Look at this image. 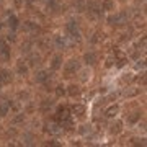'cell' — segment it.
Masks as SVG:
<instances>
[{
    "mask_svg": "<svg viewBox=\"0 0 147 147\" xmlns=\"http://www.w3.org/2000/svg\"><path fill=\"white\" fill-rule=\"evenodd\" d=\"M67 93L70 95V96H74V98L79 96L80 95V87H77V85H70V87L67 88Z\"/></svg>",
    "mask_w": 147,
    "mask_h": 147,
    "instance_id": "cell-9",
    "label": "cell"
},
{
    "mask_svg": "<svg viewBox=\"0 0 147 147\" xmlns=\"http://www.w3.org/2000/svg\"><path fill=\"white\" fill-rule=\"evenodd\" d=\"M25 26H26V30H30V31H38V30H39L38 25H36V23H33V21H26V25H25Z\"/></svg>",
    "mask_w": 147,
    "mask_h": 147,
    "instance_id": "cell-19",
    "label": "cell"
},
{
    "mask_svg": "<svg viewBox=\"0 0 147 147\" xmlns=\"http://www.w3.org/2000/svg\"><path fill=\"white\" fill-rule=\"evenodd\" d=\"M84 59H85V62H87V64H90V65H92V64L96 62V54H93V53H87Z\"/></svg>",
    "mask_w": 147,
    "mask_h": 147,
    "instance_id": "cell-14",
    "label": "cell"
},
{
    "mask_svg": "<svg viewBox=\"0 0 147 147\" xmlns=\"http://www.w3.org/2000/svg\"><path fill=\"white\" fill-rule=\"evenodd\" d=\"M7 23H8V26H10L11 30H16V28H18V18H16L15 15H10V16H8Z\"/></svg>",
    "mask_w": 147,
    "mask_h": 147,
    "instance_id": "cell-10",
    "label": "cell"
},
{
    "mask_svg": "<svg viewBox=\"0 0 147 147\" xmlns=\"http://www.w3.org/2000/svg\"><path fill=\"white\" fill-rule=\"evenodd\" d=\"M139 118H141V113H134L132 116H129V119H127V121H129V123H136Z\"/></svg>",
    "mask_w": 147,
    "mask_h": 147,
    "instance_id": "cell-23",
    "label": "cell"
},
{
    "mask_svg": "<svg viewBox=\"0 0 147 147\" xmlns=\"http://www.w3.org/2000/svg\"><path fill=\"white\" fill-rule=\"evenodd\" d=\"M134 80V74H126V77H123V84H129Z\"/></svg>",
    "mask_w": 147,
    "mask_h": 147,
    "instance_id": "cell-20",
    "label": "cell"
},
{
    "mask_svg": "<svg viewBox=\"0 0 147 147\" xmlns=\"http://www.w3.org/2000/svg\"><path fill=\"white\" fill-rule=\"evenodd\" d=\"M0 30H2V25H0Z\"/></svg>",
    "mask_w": 147,
    "mask_h": 147,
    "instance_id": "cell-32",
    "label": "cell"
},
{
    "mask_svg": "<svg viewBox=\"0 0 147 147\" xmlns=\"http://www.w3.org/2000/svg\"><path fill=\"white\" fill-rule=\"evenodd\" d=\"M16 70H18V74H21V75H26L28 74V65L23 61H20V62L16 64Z\"/></svg>",
    "mask_w": 147,
    "mask_h": 147,
    "instance_id": "cell-8",
    "label": "cell"
},
{
    "mask_svg": "<svg viewBox=\"0 0 147 147\" xmlns=\"http://www.w3.org/2000/svg\"><path fill=\"white\" fill-rule=\"evenodd\" d=\"M61 65H62V59H61V56H56V57L53 59V62H51V69H53V70H59Z\"/></svg>",
    "mask_w": 147,
    "mask_h": 147,
    "instance_id": "cell-5",
    "label": "cell"
},
{
    "mask_svg": "<svg viewBox=\"0 0 147 147\" xmlns=\"http://www.w3.org/2000/svg\"><path fill=\"white\" fill-rule=\"evenodd\" d=\"M56 95H57V96H62V95H65V88H64L62 85L56 87Z\"/></svg>",
    "mask_w": 147,
    "mask_h": 147,
    "instance_id": "cell-21",
    "label": "cell"
},
{
    "mask_svg": "<svg viewBox=\"0 0 147 147\" xmlns=\"http://www.w3.org/2000/svg\"><path fill=\"white\" fill-rule=\"evenodd\" d=\"M23 119H25V116H23V115H18V116H16V118H13V123H15V124H16V123H21V121H23Z\"/></svg>",
    "mask_w": 147,
    "mask_h": 147,
    "instance_id": "cell-25",
    "label": "cell"
},
{
    "mask_svg": "<svg viewBox=\"0 0 147 147\" xmlns=\"http://www.w3.org/2000/svg\"><path fill=\"white\" fill-rule=\"evenodd\" d=\"M87 131H90V126H80V132L82 134H85Z\"/></svg>",
    "mask_w": 147,
    "mask_h": 147,
    "instance_id": "cell-29",
    "label": "cell"
},
{
    "mask_svg": "<svg viewBox=\"0 0 147 147\" xmlns=\"http://www.w3.org/2000/svg\"><path fill=\"white\" fill-rule=\"evenodd\" d=\"M8 108H10V103H2L0 105V116H5L8 113Z\"/></svg>",
    "mask_w": 147,
    "mask_h": 147,
    "instance_id": "cell-16",
    "label": "cell"
},
{
    "mask_svg": "<svg viewBox=\"0 0 147 147\" xmlns=\"http://www.w3.org/2000/svg\"><path fill=\"white\" fill-rule=\"evenodd\" d=\"M51 105H53V101H51V100H44V103H42V110H46V108H47V106H51Z\"/></svg>",
    "mask_w": 147,
    "mask_h": 147,
    "instance_id": "cell-27",
    "label": "cell"
},
{
    "mask_svg": "<svg viewBox=\"0 0 147 147\" xmlns=\"http://www.w3.org/2000/svg\"><path fill=\"white\" fill-rule=\"evenodd\" d=\"M72 113L75 116H84L85 115V106L82 105H74L72 106Z\"/></svg>",
    "mask_w": 147,
    "mask_h": 147,
    "instance_id": "cell-6",
    "label": "cell"
},
{
    "mask_svg": "<svg viewBox=\"0 0 147 147\" xmlns=\"http://www.w3.org/2000/svg\"><path fill=\"white\" fill-rule=\"evenodd\" d=\"M3 44H5V42H3V39H0V49L3 47Z\"/></svg>",
    "mask_w": 147,
    "mask_h": 147,
    "instance_id": "cell-31",
    "label": "cell"
},
{
    "mask_svg": "<svg viewBox=\"0 0 147 147\" xmlns=\"http://www.w3.org/2000/svg\"><path fill=\"white\" fill-rule=\"evenodd\" d=\"M31 64H38V61H39V56H34V54H31Z\"/></svg>",
    "mask_w": 147,
    "mask_h": 147,
    "instance_id": "cell-28",
    "label": "cell"
},
{
    "mask_svg": "<svg viewBox=\"0 0 147 147\" xmlns=\"http://www.w3.org/2000/svg\"><path fill=\"white\" fill-rule=\"evenodd\" d=\"M0 54H2V56H3L5 59L10 57V49H8V46H7V44H3V47L0 49Z\"/></svg>",
    "mask_w": 147,
    "mask_h": 147,
    "instance_id": "cell-18",
    "label": "cell"
},
{
    "mask_svg": "<svg viewBox=\"0 0 147 147\" xmlns=\"http://www.w3.org/2000/svg\"><path fill=\"white\" fill-rule=\"evenodd\" d=\"M103 10H115V2L113 0H105L103 2Z\"/></svg>",
    "mask_w": 147,
    "mask_h": 147,
    "instance_id": "cell-15",
    "label": "cell"
},
{
    "mask_svg": "<svg viewBox=\"0 0 147 147\" xmlns=\"http://www.w3.org/2000/svg\"><path fill=\"white\" fill-rule=\"evenodd\" d=\"M84 80H87V79H90V72H84V77H82Z\"/></svg>",
    "mask_w": 147,
    "mask_h": 147,
    "instance_id": "cell-30",
    "label": "cell"
},
{
    "mask_svg": "<svg viewBox=\"0 0 147 147\" xmlns=\"http://www.w3.org/2000/svg\"><path fill=\"white\" fill-rule=\"evenodd\" d=\"M75 70H79V61L77 59H72V61H69L67 65H65V72L67 74H72Z\"/></svg>",
    "mask_w": 147,
    "mask_h": 147,
    "instance_id": "cell-3",
    "label": "cell"
},
{
    "mask_svg": "<svg viewBox=\"0 0 147 147\" xmlns=\"http://www.w3.org/2000/svg\"><path fill=\"white\" fill-rule=\"evenodd\" d=\"M121 126H123V123H121V121H116V123H113V124H111V134H119L121 132Z\"/></svg>",
    "mask_w": 147,
    "mask_h": 147,
    "instance_id": "cell-11",
    "label": "cell"
},
{
    "mask_svg": "<svg viewBox=\"0 0 147 147\" xmlns=\"http://www.w3.org/2000/svg\"><path fill=\"white\" fill-rule=\"evenodd\" d=\"M115 62H116V61H115L113 57H108V59H106V67H111Z\"/></svg>",
    "mask_w": 147,
    "mask_h": 147,
    "instance_id": "cell-26",
    "label": "cell"
},
{
    "mask_svg": "<svg viewBox=\"0 0 147 147\" xmlns=\"http://www.w3.org/2000/svg\"><path fill=\"white\" fill-rule=\"evenodd\" d=\"M124 95L126 96H136V95H139V88H127L124 90Z\"/></svg>",
    "mask_w": 147,
    "mask_h": 147,
    "instance_id": "cell-17",
    "label": "cell"
},
{
    "mask_svg": "<svg viewBox=\"0 0 147 147\" xmlns=\"http://www.w3.org/2000/svg\"><path fill=\"white\" fill-rule=\"evenodd\" d=\"M118 111H119V108H118V105H113V106H110V108L106 110V113H105V115L108 116V118H113L115 115H118Z\"/></svg>",
    "mask_w": 147,
    "mask_h": 147,
    "instance_id": "cell-13",
    "label": "cell"
},
{
    "mask_svg": "<svg viewBox=\"0 0 147 147\" xmlns=\"http://www.w3.org/2000/svg\"><path fill=\"white\" fill-rule=\"evenodd\" d=\"M47 79H49V75H47L46 70H41V72H38V75H36V82L42 84V82H46Z\"/></svg>",
    "mask_w": 147,
    "mask_h": 147,
    "instance_id": "cell-12",
    "label": "cell"
},
{
    "mask_svg": "<svg viewBox=\"0 0 147 147\" xmlns=\"http://www.w3.org/2000/svg\"><path fill=\"white\" fill-rule=\"evenodd\" d=\"M108 21H110V25H113V26H119V25H123L126 21V15L124 13H118L115 16H110Z\"/></svg>",
    "mask_w": 147,
    "mask_h": 147,
    "instance_id": "cell-2",
    "label": "cell"
},
{
    "mask_svg": "<svg viewBox=\"0 0 147 147\" xmlns=\"http://www.w3.org/2000/svg\"><path fill=\"white\" fill-rule=\"evenodd\" d=\"M11 80V75L7 70H0V84H8Z\"/></svg>",
    "mask_w": 147,
    "mask_h": 147,
    "instance_id": "cell-7",
    "label": "cell"
},
{
    "mask_svg": "<svg viewBox=\"0 0 147 147\" xmlns=\"http://www.w3.org/2000/svg\"><path fill=\"white\" fill-rule=\"evenodd\" d=\"M46 131L49 132V134H59V132L62 131V126L57 124V123H53V124H49V126H47Z\"/></svg>",
    "mask_w": 147,
    "mask_h": 147,
    "instance_id": "cell-4",
    "label": "cell"
},
{
    "mask_svg": "<svg viewBox=\"0 0 147 147\" xmlns=\"http://www.w3.org/2000/svg\"><path fill=\"white\" fill-rule=\"evenodd\" d=\"M65 30H67V33L70 34V38H72V39H77V41L80 39L79 26H77V25H75L74 21H69V23H67V26H65Z\"/></svg>",
    "mask_w": 147,
    "mask_h": 147,
    "instance_id": "cell-1",
    "label": "cell"
},
{
    "mask_svg": "<svg viewBox=\"0 0 147 147\" xmlns=\"http://www.w3.org/2000/svg\"><path fill=\"white\" fill-rule=\"evenodd\" d=\"M56 44H57L59 47H64L65 46V41H64L62 36H56Z\"/></svg>",
    "mask_w": 147,
    "mask_h": 147,
    "instance_id": "cell-22",
    "label": "cell"
},
{
    "mask_svg": "<svg viewBox=\"0 0 147 147\" xmlns=\"http://www.w3.org/2000/svg\"><path fill=\"white\" fill-rule=\"evenodd\" d=\"M100 39H103V33H101V34H100V33H96L95 38H92V41H93V42H98Z\"/></svg>",
    "mask_w": 147,
    "mask_h": 147,
    "instance_id": "cell-24",
    "label": "cell"
}]
</instances>
